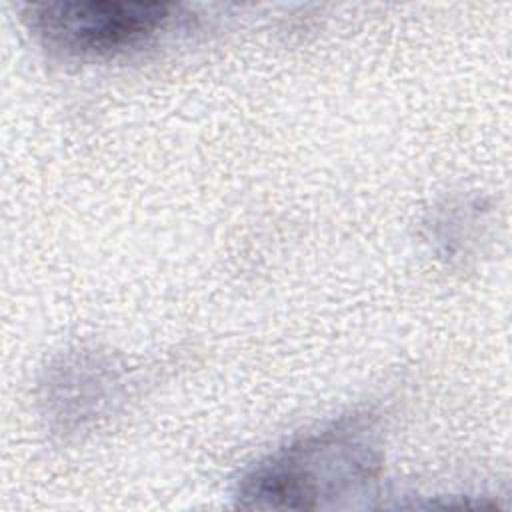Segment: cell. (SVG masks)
Returning a JSON list of instances; mask_svg holds the SVG:
<instances>
[{
  "mask_svg": "<svg viewBox=\"0 0 512 512\" xmlns=\"http://www.w3.org/2000/svg\"><path fill=\"white\" fill-rule=\"evenodd\" d=\"M380 462L372 422L350 416L256 464L242 478L236 498L250 508H318L324 500L368 486Z\"/></svg>",
  "mask_w": 512,
  "mask_h": 512,
  "instance_id": "obj_1",
  "label": "cell"
},
{
  "mask_svg": "<svg viewBox=\"0 0 512 512\" xmlns=\"http://www.w3.org/2000/svg\"><path fill=\"white\" fill-rule=\"evenodd\" d=\"M30 28L68 54H110L158 32L174 12L168 2H44L26 8Z\"/></svg>",
  "mask_w": 512,
  "mask_h": 512,
  "instance_id": "obj_2",
  "label": "cell"
}]
</instances>
